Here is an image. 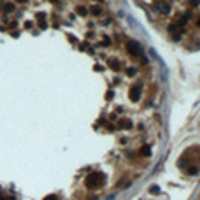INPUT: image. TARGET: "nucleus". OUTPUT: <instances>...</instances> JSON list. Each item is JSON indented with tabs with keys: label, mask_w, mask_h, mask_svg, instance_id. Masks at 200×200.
I'll use <instances>...</instances> for the list:
<instances>
[{
	"label": "nucleus",
	"mask_w": 200,
	"mask_h": 200,
	"mask_svg": "<svg viewBox=\"0 0 200 200\" xmlns=\"http://www.w3.org/2000/svg\"><path fill=\"white\" fill-rule=\"evenodd\" d=\"M104 181H105V175H104L102 172L95 170V172H91L90 175L86 177L84 184H86L88 188H98V186H102V184H104Z\"/></svg>",
	"instance_id": "nucleus-1"
},
{
	"label": "nucleus",
	"mask_w": 200,
	"mask_h": 200,
	"mask_svg": "<svg viewBox=\"0 0 200 200\" xmlns=\"http://www.w3.org/2000/svg\"><path fill=\"white\" fill-rule=\"evenodd\" d=\"M126 49H128V53L133 55V56H142V55H144V51H142V48H141V44H139L137 40H133V39L126 40Z\"/></svg>",
	"instance_id": "nucleus-2"
},
{
	"label": "nucleus",
	"mask_w": 200,
	"mask_h": 200,
	"mask_svg": "<svg viewBox=\"0 0 200 200\" xmlns=\"http://www.w3.org/2000/svg\"><path fill=\"white\" fill-rule=\"evenodd\" d=\"M154 9H156L158 12H162L163 16L170 14V11H172L170 4H169V2H165V0H162V2H156V4H154Z\"/></svg>",
	"instance_id": "nucleus-3"
},
{
	"label": "nucleus",
	"mask_w": 200,
	"mask_h": 200,
	"mask_svg": "<svg viewBox=\"0 0 200 200\" xmlns=\"http://www.w3.org/2000/svg\"><path fill=\"white\" fill-rule=\"evenodd\" d=\"M142 90H144L142 84H135V86H133L132 90H130V98H132L133 102L139 100V98H141V95H142Z\"/></svg>",
	"instance_id": "nucleus-4"
},
{
	"label": "nucleus",
	"mask_w": 200,
	"mask_h": 200,
	"mask_svg": "<svg viewBox=\"0 0 200 200\" xmlns=\"http://www.w3.org/2000/svg\"><path fill=\"white\" fill-rule=\"evenodd\" d=\"M118 128H119V130H132V128H133V121L128 119V118H121V119L118 121Z\"/></svg>",
	"instance_id": "nucleus-5"
},
{
	"label": "nucleus",
	"mask_w": 200,
	"mask_h": 200,
	"mask_svg": "<svg viewBox=\"0 0 200 200\" xmlns=\"http://www.w3.org/2000/svg\"><path fill=\"white\" fill-rule=\"evenodd\" d=\"M107 65L113 69L114 72H118L119 70V67H121V63H119V60H116V58H109V61H107Z\"/></svg>",
	"instance_id": "nucleus-6"
},
{
	"label": "nucleus",
	"mask_w": 200,
	"mask_h": 200,
	"mask_svg": "<svg viewBox=\"0 0 200 200\" xmlns=\"http://www.w3.org/2000/svg\"><path fill=\"white\" fill-rule=\"evenodd\" d=\"M88 12L93 14V16H102V14H104V9H102L100 5H91L90 9H88Z\"/></svg>",
	"instance_id": "nucleus-7"
},
{
	"label": "nucleus",
	"mask_w": 200,
	"mask_h": 200,
	"mask_svg": "<svg viewBox=\"0 0 200 200\" xmlns=\"http://www.w3.org/2000/svg\"><path fill=\"white\" fill-rule=\"evenodd\" d=\"M139 154H141V156H144V158H149V156H151V149H149L147 146H142V147L139 149Z\"/></svg>",
	"instance_id": "nucleus-8"
},
{
	"label": "nucleus",
	"mask_w": 200,
	"mask_h": 200,
	"mask_svg": "<svg viewBox=\"0 0 200 200\" xmlns=\"http://www.w3.org/2000/svg\"><path fill=\"white\" fill-rule=\"evenodd\" d=\"M2 9H4V12H5V14H11V12H14L16 5H14L12 2H9V4H4V7H2Z\"/></svg>",
	"instance_id": "nucleus-9"
},
{
	"label": "nucleus",
	"mask_w": 200,
	"mask_h": 200,
	"mask_svg": "<svg viewBox=\"0 0 200 200\" xmlns=\"http://www.w3.org/2000/svg\"><path fill=\"white\" fill-rule=\"evenodd\" d=\"M111 44H113V40H111V37H104V39L100 40V44H98V46H102V48H109Z\"/></svg>",
	"instance_id": "nucleus-10"
},
{
	"label": "nucleus",
	"mask_w": 200,
	"mask_h": 200,
	"mask_svg": "<svg viewBox=\"0 0 200 200\" xmlns=\"http://www.w3.org/2000/svg\"><path fill=\"white\" fill-rule=\"evenodd\" d=\"M76 12H77V14H81V16H88V14H90L84 5H77V7H76Z\"/></svg>",
	"instance_id": "nucleus-11"
},
{
	"label": "nucleus",
	"mask_w": 200,
	"mask_h": 200,
	"mask_svg": "<svg viewBox=\"0 0 200 200\" xmlns=\"http://www.w3.org/2000/svg\"><path fill=\"white\" fill-rule=\"evenodd\" d=\"M137 67H128V69H126V74L130 76V77H133V76H137Z\"/></svg>",
	"instance_id": "nucleus-12"
},
{
	"label": "nucleus",
	"mask_w": 200,
	"mask_h": 200,
	"mask_svg": "<svg viewBox=\"0 0 200 200\" xmlns=\"http://www.w3.org/2000/svg\"><path fill=\"white\" fill-rule=\"evenodd\" d=\"M149 193H151V195H160V193H162V190H160V186L154 184V186H151V188H149Z\"/></svg>",
	"instance_id": "nucleus-13"
},
{
	"label": "nucleus",
	"mask_w": 200,
	"mask_h": 200,
	"mask_svg": "<svg viewBox=\"0 0 200 200\" xmlns=\"http://www.w3.org/2000/svg\"><path fill=\"white\" fill-rule=\"evenodd\" d=\"M188 4H190V7H197L200 4V0H188Z\"/></svg>",
	"instance_id": "nucleus-14"
},
{
	"label": "nucleus",
	"mask_w": 200,
	"mask_h": 200,
	"mask_svg": "<svg viewBox=\"0 0 200 200\" xmlns=\"http://www.w3.org/2000/svg\"><path fill=\"white\" fill-rule=\"evenodd\" d=\"M188 174H191V175H197V174H198V169H197V167H191V169H188Z\"/></svg>",
	"instance_id": "nucleus-15"
},
{
	"label": "nucleus",
	"mask_w": 200,
	"mask_h": 200,
	"mask_svg": "<svg viewBox=\"0 0 200 200\" xmlns=\"http://www.w3.org/2000/svg\"><path fill=\"white\" fill-rule=\"evenodd\" d=\"M141 58H142V60H141V63H142V65H147V63H149V58H147V56H144V55H142Z\"/></svg>",
	"instance_id": "nucleus-16"
},
{
	"label": "nucleus",
	"mask_w": 200,
	"mask_h": 200,
	"mask_svg": "<svg viewBox=\"0 0 200 200\" xmlns=\"http://www.w3.org/2000/svg\"><path fill=\"white\" fill-rule=\"evenodd\" d=\"M113 97H114V91H113V90H109V91H107V98L111 100V98H113Z\"/></svg>",
	"instance_id": "nucleus-17"
},
{
	"label": "nucleus",
	"mask_w": 200,
	"mask_h": 200,
	"mask_svg": "<svg viewBox=\"0 0 200 200\" xmlns=\"http://www.w3.org/2000/svg\"><path fill=\"white\" fill-rule=\"evenodd\" d=\"M32 27H33L32 21H27V23H25V28H32Z\"/></svg>",
	"instance_id": "nucleus-18"
},
{
	"label": "nucleus",
	"mask_w": 200,
	"mask_h": 200,
	"mask_svg": "<svg viewBox=\"0 0 200 200\" xmlns=\"http://www.w3.org/2000/svg\"><path fill=\"white\" fill-rule=\"evenodd\" d=\"M0 200H14L12 197H5V195H2V197H0Z\"/></svg>",
	"instance_id": "nucleus-19"
},
{
	"label": "nucleus",
	"mask_w": 200,
	"mask_h": 200,
	"mask_svg": "<svg viewBox=\"0 0 200 200\" xmlns=\"http://www.w3.org/2000/svg\"><path fill=\"white\" fill-rule=\"evenodd\" d=\"M44 200H58V198H56V197H53V195H51V197H48V198H44Z\"/></svg>",
	"instance_id": "nucleus-20"
},
{
	"label": "nucleus",
	"mask_w": 200,
	"mask_h": 200,
	"mask_svg": "<svg viewBox=\"0 0 200 200\" xmlns=\"http://www.w3.org/2000/svg\"><path fill=\"white\" fill-rule=\"evenodd\" d=\"M14 2H18V4H25V2H28V0H14Z\"/></svg>",
	"instance_id": "nucleus-21"
},
{
	"label": "nucleus",
	"mask_w": 200,
	"mask_h": 200,
	"mask_svg": "<svg viewBox=\"0 0 200 200\" xmlns=\"http://www.w3.org/2000/svg\"><path fill=\"white\" fill-rule=\"evenodd\" d=\"M90 200H98V197H90Z\"/></svg>",
	"instance_id": "nucleus-22"
},
{
	"label": "nucleus",
	"mask_w": 200,
	"mask_h": 200,
	"mask_svg": "<svg viewBox=\"0 0 200 200\" xmlns=\"http://www.w3.org/2000/svg\"><path fill=\"white\" fill-rule=\"evenodd\" d=\"M49 2H53V4H58V2H60V0H49Z\"/></svg>",
	"instance_id": "nucleus-23"
},
{
	"label": "nucleus",
	"mask_w": 200,
	"mask_h": 200,
	"mask_svg": "<svg viewBox=\"0 0 200 200\" xmlns=\"http://www.w3.org/2000/svg\"><path fill=\"white\" fill-rule=\"evenodd\" d=\"M97 2H100V4H104V2H105V0H97Z\"/></svg>",
	"instance_id": "nucleus-24"
}]
</instances>
